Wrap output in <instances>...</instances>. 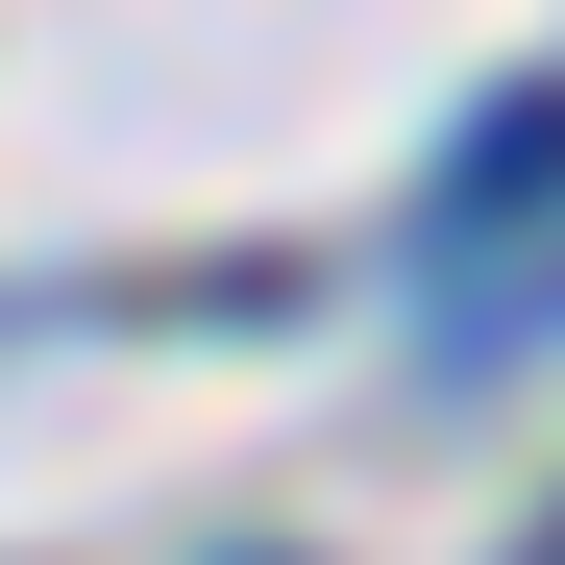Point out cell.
Returning a JSON list of instances; mask_svg holds the SVG:
<instances>
[{"label":"cell","instance_id":"1","mask_svg":"<svg viewBox=\"0 0 565 565\" xmlns=\"http://www.w3.org/2000/svg\"><path fill=\"white\" fill-rule=\"evenodd\" d=\"M516 198H565V99H492V124H467V172H443V246H467V222H516Z\"/></svg>","mask_w":565,"mask_h":565},{"label":"cell","instance_id":"2","mask_svg":"<svg viewBox=\"0 0 565 565\" xmlns=\"http://www.w3.org/2000/svg\"><path fill=\"white\" fill-rule=\"evenodd\" d=\"M541 565H565V541H541Z\"/></svg>","mask_w":565,"mask_h":565}]
</instances>
